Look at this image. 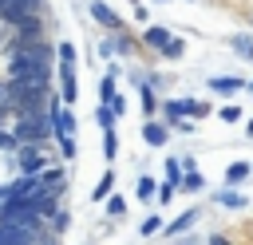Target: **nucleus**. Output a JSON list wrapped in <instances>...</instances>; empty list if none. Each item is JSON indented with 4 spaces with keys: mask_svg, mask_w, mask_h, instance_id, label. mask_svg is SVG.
I'll list each match as a JSON object with an SVG mask.
<instances>
[{
    "mask_svg": "<svg viewBox=\"0 0 253 245\" xmlns=\"http://www.w3.org/2000/svg\"><path fill=\"white\" fill-rule=\"evenodd\" d=\"M8 59H24V63L51 67V59H55V47H51L47 40H32V43H20V40H12V43H8Z\"/></svg>",
    "mask_w": 253,
    "mask_h": 245,
    "instance_id": "f257e3e1",
    "label": "nucleus"
},
{
    "mask_svg": "<svg viewBox=\"0 0 253 245\" xmlns=\"http://www.w3.org/2000/svg\"><path fill=\"white\" fill-rule=\"evenodd\" d=\"M47 134H51V122L47 119H16L12 122L16 146H47Z\"/></svg>",
    "mask_w": 253,
    "mask_h": 245,
    "instance_id": "f03ea898",
    "label": "nucleus"
},
{
    "mask_svg": "<svg viewBox=\"0 0 253 245\" xmlns=\"http://www.w3.org/2000/svg\"><path fill=\"white\" fill-rule=\"evenodd\" d=\"M47 162H51V146H16L20 178H36V174H43Z\"/></svg>",
    "mask_w": 253,
    "mask_h": 245,
    "instance_id": "7ed1b4c3",
    "label": "nucleus"
},
{
    "mask_svg": "<svg viewBox=\"0 0 253 245\" xmlns=\"http://www.w3.org/2000/svg\"><path fill=\"white\" fill-rule=\"evenodd\" d=\"M91 16H95V24L107 28L111 36H123V32H126V20H123L111 4H103V0H91Z\"/></svg>",
    "mask_w": 253,
    "mask_h": 245,
    "instance_id": "20e7f679",
    "label": "nucleus"
},
{
    "mask_svg": "<svg viewBox=\"0 0 253 245\" xmlns=\"http://www.w3.org/2000/svg\"><path fill=\"white\" fill-rule=\"evenodd\" d=\"M36 186H40V194H51V198H59V194L67 190V174H63L59 166H47L43 174H36Z\"/></svg>",
    "mask_w": 253,
    "mask_h": 245,
    "instance_id": "39448f33",
    "label": "nucleus"
},
{
    "mask_svg": "<svg viewBox=\"0 0 253 245\" xmlns=\"http://www.w3.org/2000/svg\"><path fill=\"white\" fill-rule=\"evenodd\" d=\"M190 107H194V99H166V103H158L166 126H174L178 119H190Z\"/></svg>",
    "mask_w": 253,
    "mask_h": 245,
    "instance_id": "423d86ee",
    "label": "nucleus"
},
{
    "mask_svg": "<svg viewBox=\"0 0 253 245\" xmlns=\"http://www.w3.org/2000/svg\"><path fill=\"white\" fill-rule=\"evenodd\" d=\"M130 51H134V40H130L126 32H123V36H107V40L99 43V55H103V59H111V55H130Z\"/></svg>",
    "mask_w": 253,
    "mask_h": 245,
    "instance_id": "0eeeda50",
    "label": "nucleus"
},
{
    "mask_svg": "<svg viewBox=\"0 0 253 245\" xmlns=\"http://www.w3.org/2000/svg\"><path fill=\"white\" fill-rule=\"evenodd\" d=\"M142 142H146V146H166V142H170V126L158 122V119H146V122H142Z\"/></svg>",
    "mask_w": 253,
    "mask_h": 245,
    "instance_id": "6e6552de",
    "label": "nucleus"
},
{
    "mask_svg": "<svg viewBox=\"0 0 253 245\" xmlns=\"http://www.w3.org/2000/svg\"><path fill=\"white\" fill-rule=\"evenodd\" d=\"M79 99V83H75V67L59 63V103H75Z\"/></svg>",
    "mask_w": 253,
    "mask_h": 245,
    "instance_id": "1a4fd4ad",
    "label": "nucleus"
},
{
    "mask_svg": "<svg viewBox=\"0 0 253 245\" xmlns=\"http://www.w3.org/2000/svg\"><path fill=\"white\" fill-rule=\"evenodd\" d=\"M170 40H174V36H170V28H162V24H150V28L142 32V43H146V47H154V51H162Z\"/></svg>",
    "mask_w": 253,
    "mask_h": 245,
    "instance_id": "9d476101",
    "label": "nucleus"
},
{
    "mask_svg": "<svg viewBox=\"0 0 253 245\" xmlns=\"http://www.w3.org/2000/svg\"><path fill=\"white\" fill-rule=\"evenodd\" d=\"M40 233H28V229H12V225H0V245H36Z\"/></svg>",
    "mask_w": 253,
    "mask_h": 245,
    "instance_id": "9b49d317",
    "label": "nucleus"
},
{
    "mask_svg": "<svg viewBox=\"0 0 253 245\" xmlns=\"http://www.w3.org/2000/svg\"><path fill=\"white\" fill-rule=\"evenodd\" d=\"M24 16H28L24 0H0V20H4V24H12V28H16Z\"/></svg>",
    "mask_w": 253,
    "mask_h": 245,
    "instance_id": "f8f14e48",
    "label": "nucleus"
},
{
    "mask_svg": "<svg viewBox=\"0 0 253 245\" xmlns=\"http://www.w3.org/2000/svg\"><path fill=\"white\" fill-rule=\"evenodd\" d=\"M198 217H202V209L194 205V209H186V213H178V217H174V221L166 225V233H170V237H174V233H186V229H194V221H198Z\"/></svg>",
    "mask_w": 253,
    "mask_h": 245,
    "instance_id": "ddd939ff",
    "label": "nucleus"
},
{
    "mask_svg": "<svg viewBox=\"0 0 253 245\" xmlns=\"http://www.w3.org/2000/svg\"><path fill=\"white\" fill-rule=\"evenodd\" d=\"M111 194H115V170H107V174L99 178V186L91 190V198H95V202H107Z\"/></svg>",
    "mask_w": 253,
    "mask_h": 245,
    "instance_id": "4468645a",
    "label": "nucleus"
},
{
    "mask_svg": "<svg viewBox=\"0 0 253 245\" xmlns=\"http://www.w3.org/2000/svg\"><path fill=\"white\" fill-rule=\"evenodd\" d=\"M245 87V79H233V75H217V79H210V91H241Z\"/></svg>",
    "mask_w": 253,
    "mask_h": 245,
    "instance_id": "2eb2a0df",
    "label": "nucleus"
},
{
    "mask_svg": "<svg viewBox=\"0 0 253 245\" xmlns=\"http://www.w3.org/2000/svg\"><path fill=\"white\" fill-rule=\"evenodd\" d=\"M253 174V166L249 162H233V166H225V186H237L241 178H249Z\"/></svg>",
    "mask_w": 253,
    "mask_h": 245,
    "instance_id": "dca6fc26",
    "label": "nucleus"
},
{
    "mask_svg": "<svg viewBox=\"0 0 253 245\" xmlns=\"http://www.w3.org/2000/svg\"><path fill=\"white\" fill-rule=\"evenodd\" d=\"M213 202H217V205H225V209H241V205H245V198H241L237 190H217V194H213Z\"/></svg>",
    "mask_w": 253,
    "mask_h": 245,
    "instance_id": "f3484780",
    "label": "nucleus"
},
{
    "mask_svg": "<svg viewBox=\"0 0 253 245\" xmlns=\"http://www.w3.org/2000/svg\"><path fill=\"white\" fill-rule=\"evenodd\" d=\"M162 229H166V221H162L158 213H150V217L138 221V233H142V237H154V233H162Z\"/></svg>",
    "mask_w": 253,
    "mask_h": 245,
    "instance_id": "a211bd4d",
    "label": "nucleus"
},
{
    "mask_svg": "<svg viewBox=\"0 0 253 245\" xmlns=\"http://www.w3.org/2000/svg\"><path fill=\"white\" fill-rule=\"evenodd\" d=\"M206 186V178L198 174V170H190V174H182V182H178V190H186V194H194V190H202Z\"/></svg>",
    "mask_w": 253,
    "mask_h": 245,
    "instance_id": "6ab92c4d",
    "label": "nucleus"
},
{
    "mask_svg": "<svg viewBox=\"0 0 253 245\" xmlns=\"http://www.w3.org/2000/svg\"><path fill=\"white\" fill-rule=\"evenodd\" d=\"M134 194H138V202H150V198H154V194H158V186H154V182H150V178H146V174H142V178H138V182H134Z\"/></svg>",
    "mask_w": 253,
    "mask_h": 245,
    "instance_id": "aec40b11",
    "label": "nucleus"
},
{
    "mask_svg": "<svg viewBox=\"0 0 253 245\" xmlns=\"http://www.w3.org/2000/svg\"><path fill=\"white\" fill-rule=\"evenodd\" d=\"M115 95H119V91H115V79H111V75H103V79H99V99H103L99 107H107Z\"/></svg>",
    "mask_w": 253,
    "mask_h": 245,
    "instance_id": "412c9836",
    "label": "nucleus"
},
{
    "mask_svg": "<svg viewBox=\"0 0 253 245\" xmlns=\"http://www.w3.org/2000/svg\"><path fill=\"white\" fill-rule=\"evenodd\" d=\"M138 99H142V111H146V115H154V111H158V99H154L150 83H142V87H138Z\"/></svg>",
    "mask_w": 253,
    "mask_h": 245,
    "instance_id": "4be33fe9",
    "label": "nucleus"
},
{
    "mask_svg": "<svg viewBox=\"0 0 253 245\" xmlns=\"http://www.w3.org/2000/svg\"><path fill=\"white\" fill-rule=\"evenodd\" d=\"M47 225H51V237H59V233H67V225H71V213H67V209H59V213H55Z\"/></svg>",
    "mask_w": 253,
    "mask_h": 245,
    "instance_id": "5701e85b",
    "label": "nucleus"
},
{
    "mask_svg": "<svg viewBox=\"0 0 253 245\" xmlns=\"http://www.w3.org/2000/svg\"><path fill=\"white\" fill-rule=\"evenodd\" d=\"M229 43H233V51H237V55H245V59H253V36H233Z\"/></svg>",
    "mask_w": 253,
    "mask_h": 245,
    "instance_id": "b1692460",
    "label": "nucleus"
},
{
    "mask_svg": "<svg viewBox=\"0 0 253 245\" xmlns=\"http://www.w3.org/2000/svg\"><path fill=\"white\" fill-rule=\"evenodd\" d=\"M55 59H59L63 67H75V47H71V43H55Z\"/></svg>",
    "mask_w": 253,
    "mask_h": 245,
    "instance_id": "393cba45",
    "label": "nucleus"
},
{
    "mask_svg": "<svg viewBox=\"0 0 253 245\" xmlns=\"http://www.w3.org/2000/svg\"><path fill=\"white\" fill-rule=\"evenodd\" d=\"M182 51H186V43H182V40H170L158 55H162V59H182Z\"/></svg>",
    "mask_w": 253,
    "mask_h": 245,
    "instance_id": "a878e982",
    "label": "nucleus"
},
{
    "mask_svg": "<svg viewBox=\"0 0 253 245\" xmlns=\"http://www.w3.org/2000/svg\"><path fill=\"white\" fill-rule=\"evenodd\" d=\"M115 154H119V138H115V130H107V134H103V158L111 162Z\"/></svg>",
    "mask_w": 253,
    "mask_h": 245,
    "instance_id": "bb28decb",
    "label": "nucleus"
},
{
    "mask_svg": "<svg viewBox=\"0 0 253 245\" xmlns=\"http://www.w3.org/2000/svg\"><path fill=\"white\" fill-rule=\"evenodd\" d=\"M95 119H99V126H103V130H115V115H111V107H99V111H95Z\"/></svg>",
    "mask_w": 253,
    "mask_h": 245,
    "instance_id": "cd10ccee",
    "label": "nucleus"
},
{
    "mask_svg": "<svg viewBox=\"0 0 253 245\" xmlns=\"http://www.w3.org/2000/svg\"><path fill=\"white\" fill-rule=\"evenodd\" d=\"M166 182H182V166H178V158H166Z\"/></svg>",
    "mask_w": 253,
    "mask_h": 245,
    "instance_id": "c85d7f7f",
    "label": "nucleus"
},
{
    "mask_svg": "<svg viewBox=\"0 0 253 245\" xmlns=\"http://www.w3.org/2000/svg\"><path fill=\"white\" fill-rule=\"evenodd\" d=\"M107 213H111V217H123V213H126V202L111 194V198H107Z\"/></svg>",
    "mask_w": 253,
    "mask_h": 245,
    "instance_id": "c756f323",
    "label": "nucleus"
},
{
    "mask_svg": "<svg viewBox=\"0 0 253 245\" xmlns=\"http://www.w3.org/2000/svg\"><path fill=\"white\" fill-rule=\"evenodd\" d=\"M217 119H221V122H237V119H241V107H233V103H229V107H221V111H217Z\"/></svg>",
    "mask_w": 253,
    "mask_h": 245,
    "instance_id": "7c9ffc66",
    "label": "nucleus"
},
{
    "mask_svg": "<svg viewBox=\"0 0 253 245\" xmlns=\"http://www.w3.org/2000/svg\"><path fill=\"white\" fill-rule=\"evenodd\" d=\"M174 194H178V186H174V182H162V186H158V194H154V198H158V202H170V198H174Z\"/></svg>",
    "mask_w": 253,
    "mask_h": 245,
    "instance_id": "2f4dec72",
    "label": "nucleus"
},
{
    "mask_svg": "<svg viewBox=\"0 0 253 245\" xmlns=\"http://www.w3.org/2000/svg\"><path fill=\"white\" fill-rule=\"evenodd\" d=\"M206 115H210V103H198V99H194V107H190V122H194V119H206Z\"/></svg>",
    "mask_w": 253,
    "mask_h": 245,
    "instance_id": "473e14b6",
    "label": "nucleus"
},
{
    "mask_svg": "<svg viewBox=\"0 0 253 245\" xmlns=\"http://www.w3.org/2000/svg\"><path fill=\"white\" fill-rule=\"evenodd\" d=\"M107 107H111V115H115V119H119V115H123V111H126V99H123V95H115V99H111V103H107Z\"/></svg>",
    "mask_w": 253,
    "mask_h": 245,
    "instance_id": "72a5a7b5",
    "label": "nucleus"
},
{
    "mask_svg": "<svg viewBox=\"0 0 253 245\" xmlns=\"http://www.w3.org/2000/svg\"><path fill=\"white\" fill-rule=\"evenodd\" d=\"M170 130H178V134H194V130H198V126H194V122H190V119H178V122H174V126H170Z\"/></svg>",
    "mask_w": 253,
    "mask_h": 245,
    "instance_id": "f704fd0d",
    "label": "nucleus"
},
{
    "mask_svg": "<svg viewBox=\"0 0 253 245\" xmlns=\"http://www.w3.org/2000/svg\"><path fill=\"white\" fill-rule=\"evenodd\" d=\"M59 154L63 158H75V138H59Z\"/></svg>",
    "mask_w": 253,
    "mask_h": 245,
    "instance_id": "c9c22d12",
    "label": "nucleus"
},
{
    "mask_svg": "<svg viewBox=\"0 0 253 245\" xmlns=\"http://www.w3.org/2000/svg\"><path fill=\"white\" fill-rule=\"evenodd\" d=\"M0 150H12V154H16V138H12V130H0Z\"/></svg>",
    "mask_w": 253,
    "mask_h": 245,
    "instance_id": "e433bc0d",
    "label": "nucleus"
},
{
    "mask_svg": "<svg viewBox=\"0 0 253 245\" xmlns=\"http://www.w3.org/2000/svg\"><path fill=\"white\" fill-rule=\"evenodd\" d=\"M12 103V83H0V107Z\"/></svg>",
    "mask_w": 253,
    "mask_h": 245,
    "instance_id": "4c0bfd02",
    "label": "nucleus"
},
{
    "mask_svg": "<svg viewBox=\"0 0 253 245\" xmlns=\"http://www.w3.org/2000/svg\"><path fill=\"white\" fill-rule=\"evenodd\" d=\"M206 245H233V241H229L225 233H210V241H206Z\"/></svg>",
    "mask_w": 253,
    "mask_h": 245,
    "instance_id": "58836bf2",
    "label": "nucleus"
},
{
    "mask_svg": "<svg viewBox=\"0 0 253 245\" xmlns=\"http://www.w3.org/2000/svg\"><path fill=\"white\" fill-rule=\"evenodd\" d=\"M36 245H59V237H51V233H40V237H36Z\"/></svg>",
    "mask_w": 253,
    "mask_h": 245,
    "instance_id": "ea45409f",
    "label": "nucleus"
},
{
    "mask_svg": "<svg viewBox=\"0 0 253 245\" xmlns=\"http://www.w3.org/2000/svg\"><path fill=\"white\" fill-rule=\"evenodd\" d=\"M8 115H12V103H4V107H0V122H4Z\"/></svg>",
    "mask_w": 253,
    "mask_h": 245,
    "instance_id": "a19ab883",
    "label": "nucleus"
},
{
    "mask_svg": "<svg viewBox=\"0 0 253 245\" xmlns=\"http://www.w3.org/2000/svg\"><path fill=\"white\" fill-rule=\"evenodd\" d=\"M245 87H249V95H253V79H249V83H245Z\"/></svg>",
    "mask_w": 253,
    "mask_h": 245,
    "instance_id": "79ce46f5",
    "label": "nucleus"
},
{
    "mask_svg": "<svg viewBox=\"0 0 253 245\" xmlns=\"http://www.w3.org/2000/svg\"><path fill=\"white\" fill-rule=\"evenodd\" d=\"M245 134H249V138H253V122H249V130H245Z\"/></svg>",
    "mask_w": 253,
    "mask_h": 245,
    "instance_id": "37998d69",
    "label": "nucleus"
},
{
    "mask_svg": "<svg viewBox=\"0 0 253 245\" xmlns=\"http://www.w3.org/2000/svg\"><path fill=\"white\" fill-rule=\"evenodd\" d=\"M249 24H253V12H249Z\"/></svg>",
    "mask_w": 253,
    "mask_h": 245,
    "instance_id": "c03bdc74",
    "label": "nucleus"
}]
</instances>
